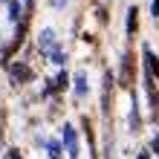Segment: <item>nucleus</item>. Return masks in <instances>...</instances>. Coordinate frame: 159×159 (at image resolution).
Segmentation results:
<instances>
[{
    "label": "nucleus",
    "mask_w": 159,
    "mask_h": 159,
    "mask_svg": "<svg viewBox=\"0 0 159 159\" xmlns=\"http://www.w3.org/2000/svg\"><path fill=\"white\" fill-rule=\"evenodd\" d=\"M38 46H41V52H49V46H55V32H52V29H43Z\"/></svg>",
    "instance_id": "obj_1"
},
{
    "label": "nucleus",
    "mask_w": 159,
    "mask_h": 159,
    "mask_svg": "<svg viewBox=\"0 0 159 159\" xmlns=\"http://www.w3.org/2000/svg\"><path fill=\"white\" fill-rule=\"evenodd\" d=\"M12 78H15V81H26V78H29V67L15 64V67H12Z\"/></svg>",
    "instance_id": "obj_2"
},
{
    "label": "nucleus",
    "mask_w": 159,
    "mask_h": 159,
    "mask_svg": "<svg viewBox=\"0 0 159 159\" xmlns=\"http://www.w3.org/2000/svg\"><path fill=\"white\" fill-rule=\"evenodd\" d=\"M145 61H148V70H151L153 75H159V61H156V55L151 49H145Z\"/></svg>",
    "instance_id": "obj_3"
},
{
    "label": "nucleus",
    "mask_w": 159,
    "mask_h": 159,
    "mask_svg": "<svg viewBox=\"0 0 159 159\" xmlns=\"http://www.w3.org/2000/svg\"><path fill=\"white\" fill-rule=\"evenodd\" d=\"M136 15H139V9H130L127 12V35L136 32Z\"/></svg>",
    "instance_id": "obj_4"
},
{
    "label": "nucleus",
    "mask_w": 159,
    "mask_h": 159,
    "mask_svg": "<svg viewBox=\"0 0 159 159\" xmlns=\"http://www.w3.org/2000/svg\"><path fill=\"white\" fill-rule=\"evenodd\" d=\"M151 15L159 17V0H153V3H151Z\"/></svg>",
    "instance_id": "obj_5"
},
{
    "label": "nucleus",
    "mask_w": 159,
    "mask_h": 159,
    "mask_svg": "<svg viewBox=\"0 0 159 159\" xmlns=\"http://www.w3.org/2000/svg\"><path fill=\"white\" fill-rule=\"evenodd\" d=\"M151 148H153V151H156V153H159V136H156V139H153V145H151Z\"/></svg>",
    "instance_id": "obj_6"
},
{
    "label": "nucleus",
    "mask_w": 159,
    "mask_h": 159,
    "mask_svg": "<svg viewBox=\"0 0 159 159\" xmlns=\"http://www.w3.org/2000/svg\"><path fill=\"white\" fill-rule=\"evenodd\" d=\"M9 159H20V156H17V151H9Z\"/></svg>",
    "instance_id": "obj_7"
}]
</instances>
